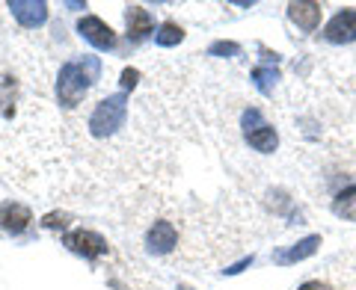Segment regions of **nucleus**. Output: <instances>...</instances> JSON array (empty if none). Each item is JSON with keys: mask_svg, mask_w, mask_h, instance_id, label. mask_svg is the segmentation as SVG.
I'll list each match as a JSON object with an SVG mask.
<instances>
[{"mask_svg": "<svg viewBox=\"0 0 356 290\" xmlns=\"http://www.w3.org/2000/svg\"><path fill=\"white\" fill-rule=\"evenodd\" d=\"M125 116H128V98H125V92L107 95V98L98 101V107L92 110V116H89V133L98 137V139L113 137V133L122 128Z\"/></svg>", "mask_w": 356, "mask_h": 290, "instance_id": "obj_2", "label": "nucleus"}, {"mask_svg": "<svg viewBox=\"0 0 356 290\" xmlns=\"http://www.w3.org/2000/svg\"><path fill=\"white\" fill-rule=\"evenodd\" d=\"M175 243H178V231L172 222H154L146 234V246L154 255H170L175 249Z\"/></svg>", "mask_w": 356, "mask_h": 290, "instance_id": "obj_9", "label": "nucleus"}, {"mask_svg": "<svg viewBox=\"0 0 356 290\" xmlns=\"http://www.w3.org/2000/svg\"><path fill=\"white\" fill-rule=\"evenodd\" d=\"M77 33L92 44V48L98 51H113L116 48V36H113V30H110L102 18H95V15H86L77 21Z\"/></svg>", "mask_w": 356, "mask_h": 290, "instance_id": "obj_5", "label": "nucleus"}, {"mask_svg": "<svg viewBox=\"0 0 356 290\" xmlns=\"http://www.w3.org/2000/svg\"><path fill=\"white\" fill-rule=\"evenodd\" d=\"M125 24H128V39L140 42V39H146L149 33H152L154 21H152V15H149V9H143V6H128Z\"/></svg>", "mask_w": 356, "mask_h": 290, "instance_id": "obj_12", "label": "nucleus"}, {"mask_svg": "<svg viewBox=\"0 0 356 290\" xmlns=\"http://www.w3.org/2000/svg\"><path fill=\"white\" fill-rule=\"evenodd\" d=\"M321 15H324V9L321 3H312V0H297V3H288V18L294 21L300 30H318L321 27Z\"/></svg>", "mask_w": 356, "mask_h": 290, "instance_id": "obj_10", "label": "nucleus"}, {"mask_svg": "<svg viewBox=\"0 0 356 290\" xmlns=\"http://www.w3.org/2000/svg\"><path fill=\"white\" fill-rule=\"evenodd\" d=\"M102 74V62L98 57H77L72 62H65L57 77V98L63 107L81 104V98L92 89V83Z\"/></svg>", "mask_w": 356, "mask_h": 290, "instance_id": "obj_1", "label": "nucleus"}, {"mask_svg": "<svg viewBox=\"0 0 356 290\" xmlns=\"http://www.w3.org/2000/svg\"><path fill=\"white\" fill-rule=\"evenodd\" d=\"M208 53H211V57H238V53H241V44H235V42H214V44H211V48H208Z\"/></svg>", "mask_w": 356, "mask_h": 290, "instance_id": "obj_17", "label": "nucleus"}, {"mask_svg": "<svg viewBox=\"0 0 356 290\" xmlns=\"http://www.w3.org/2000/svg\"><path fill=\"white\" fill-rule=\"evenodd\" d=\"M137 80H140V71L137 69H125V71H122V89H125V92H128V89H134V86H137Z\"/></svg>", "mask_w": 356, "mask_h": 290, "instance_id": "obj_19", "label": "nucleus"}, {"mask_svg": "<svg viewBox=\"0 0 356 290\" xmlns=\"http://www.w3.org/2000/svg\"><path fill=\"white\" fill-rule=\"evenodd\" d=\"M297 290H330L327 284H321V282H306V284H300Z\"/></svg>", "mask_w": 356, "mask_h": 290, "instance_id": "obj_21", "label": "nucleus"}, {"mask_svg": "<svg viewBox=\"0 0 356 290\" xmlns=\"http://www.w3.org/2000/svg\"><path fill=\"white\" fill-rule=\"evenodd\" d=\"M324 39L332 44L356 42V9H341V12L332 15L324 27Z\"/></svg>", "mask_w": 356, "mask_h": 290, "instance_id": "obj_6", "label": "nucleus"}, {"mask_svg": "<svg viewBox=\"0 0 356 290\" xmlns=\"http://www.w3.org/2000/svg\"><path fill=\"white\" fill-rule=\"evenodd\" d=\"M252 255H250V258H243V261H238V264H232L229 266V270H222V273H226V275H238V273H243V270H247V266H252Z\"/></svg>", "mask_w": 356, "mask_h": 290, "instance_id": "obj_20", "label": "nucleus"}, {"mask_svg": "<svg viewBox=\"0 0 356 290\" xmlns=\"http://www.w3.org/2000/svg\"><path fill=\"white\" fill-rule=\"evenodd\" d=\"M241 125H243V139H247L255 151H261V154L276 151V145H280V137H276V130L267 125V121H261V113H259L255 107L243 110Z\"/></svg>", "mask_w": 356, "mask_h": 290, "instance_id": "obj_3", "label": "nucleus"}, {"mask_svg": "<svg viewBox=\"0 0 356 290\" xmlns=\"http://www.w3.org/2000/svg\"><path fill=\"white\" fill-rule=\"evenodd\" d=\"M13 15L21 27H42L48 21V3L44 0H9Z\"/></svg>", "mask_w": 356, "mask_h": 290, "instance_id": "obj_7", "label": "nucleus"}, {"mask_svg": "<svg viewBox=\"0 0 356 290\" xmlns=\"http://www.w3.org/2000/svg\"><path fill=\"white\" fill-rule=\"evenodd\" d=\"M65 246H69L74 255H83V258H102L107 252V240L102 234L95 231H86V228H77V231H69L65 234Z\"/></svg>", "mask_w": 356, "mask_h": 290, "instance_id": "obj_4", "label": "nucleus"}, {"mask_svg": "<svg viewBox=\"0 0 356 290\" xmlns=\"http://www.w3.org/2000/svg\"><path fill=\"white\" fill-rule=\"evenodd\" d=\"M33 222L30 207L18 205V202H0V228L9 234H21Z\"/></svg>", "mask_w": 356, "mask_h": 290, "instance_id": "obj_11", "label": "nucleus"}, {"mask_svg": "<svg viewBox=\"0 0 356 290\" xmlns=\"http://www.w3.org/2000/svg\"><path fill=\"white\" fill-rule=\"evenodd\" d=\"M42 225H44V228H51V231L65 228V225H69V214H48V216L42 219Z\"/></svg>", "mask_w": 356, "mask_h": 290, "instance_id": "obj_18", "label": "nucleus"}, {"mask_svg": "<svg viewBox=\"0 0 356 290\" xmlns=\"http://www.w3.org/2000/svg\"><path fill=\"white\" fill-rule=\"evenodd\" d=\"M13 101H15V80L13 77H0V116L13 113Z\"/></svg>", "mask_w": 356, "mask_h": 290, "instance_id": "obj_16", "label": "nucleus"}, {"mask_svg": "<svg viewBox=\"0 0 356 290\" xmlns=\"http://www.w3.org/2000/svg\"><path fill=\"white\" fill-rule=\"evenodd\" d=\"M332 214L339 219H356V184L344 187L341 193L332 198Z\"/></svg>", "mask_w": 356, "mask_h": 290, "instance_id": "obj_13", "label": "nucleus"}, {"mask_svg": "<svg viewBox=\"0 0 356 290\" xmlns=\"http://www.w3.org/2000/svg\"><path fill=\"white\" fill-rule=\"evenodd\" d=\"M184 39V30L178 27V24H172V21H166V24H161V30L154 33V42L161 44V48H172V44H178Z\"/></svg>", "mask_w": 356, "mask_h": 290, "instance_id": "obj_15", "label": "nucleus"}, {"mask_svg": "<svg viewBox=\"0 0 356 290\" xmlns=\"http://www.w3.org/2000/svg\"><path fill=\"white\" fill-rule=\"evenodd\" d=\"M318 246H321V234H309V237L297 240L294 246H288V249H282V252H273V264L288 266V264L306 261V258H312V255L318 252Z\"/></svg>", "mask_w": 356, "mask_h": 290, "instance_id": "obj_8", "label": "nucleus"}, {"mask_svg": "<svg viewBox=\"0 0 356 290\" xmlns=\"http://www.w3.org/2000/svg\"><path fill=\"white\" fill-rule=\"evenodd\" d=\"M276 80H280V71H276L273 65H255L252 69V83H255V89H259L261 95H270Z\"/></svg>", "mask_w": 356, "mask_h": 290, "instance_id": "obj_14", "label": "nucleus"}]
</instances>
